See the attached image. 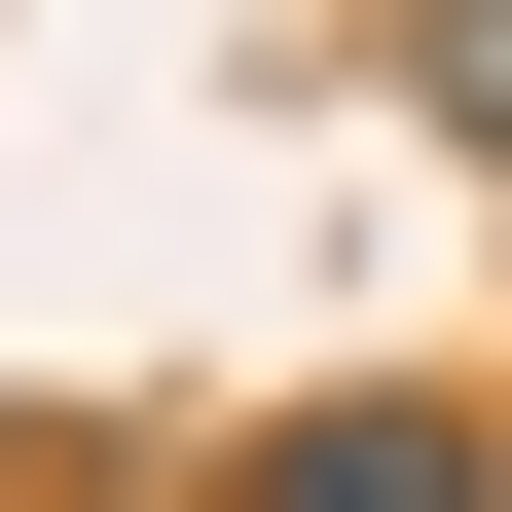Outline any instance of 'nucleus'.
Returning <instances> with one entry per match:
<instances>
[{"label": "nucleus", "instance_id": "1", "mask_svg": "<svg viewBox=\"0 0 512 512\" xmlns=\"http://www.w3.org/2000/svg\"><path fill=\"white\" fill-rule=\"evenodd\" d=\"M256 512H512V439H476V403H293Z\"/></svg>", "mask_w": 512, "mask_h": 512}, {"label": "nucleus", "instance_id": "2", "mask_svg": "<svg viewBox=\"0 0 512 512\" xmlns=\"http://www.w3.org/2000/svg\"><path fill=\"white\" fill-rule=\"evenodd\" d=\"M439 110H476V147H512V0H439Z\"/></svg>", "mask_w": 512, "mask_h": 512}]
</instances>
